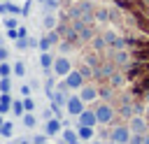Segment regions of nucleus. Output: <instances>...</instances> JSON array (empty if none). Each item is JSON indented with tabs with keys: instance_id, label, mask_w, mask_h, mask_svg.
Returning a JSON list of instances; mask_svg holds the SVG:
<instances>
[{
	"instance_id": "f257e3e1",
	"label": "nucleus",
	"mask_w": 149,
	"mask_h": 144,
	"mask_svg": "<svg viewBox=\"0 0 149 144\" xmlns=\"http://www.w3.org/2000/svg\"><path fill=\"white\" fill-rule=\"evenodd\" d=\"M130 137H133V132H130V125H128V123H121V125H114V128L109 130V142H119V144H128V142H130Z\"/></svg>"
},
{
	"instance_id": "f03ea898",
	"label": "nucleus",
	"mask_w": 149,
	"mask_h": 144,
	"mask_svg": "<svg viewBox=\"0 0 149 144\" xmlns=\"http://www.w3.org/2000/svg\"><path fill=\"white\" fill-rule=\"evenodd\" d=\"M74 67H72V63H70V58L68 56H56V60H54V70H51V74L54 77H58V79H63L68 72H72Z\"/></svg>"
},
{
	"instance_id": "7ed1b4c3",
	"label": "nucleus",
	"mask_w": 149,
	"mask_h": 144,
	"mask_svg": "<svg viewBox=\"0 0 149 144\" xmlns=\"http://www.w3.org/2000/svg\"><path fill=\"white\" fill-rule=\"evenodd\" d=\"M84 105H86V102L79 98V93H77V95H70V98H68V102H65V111H68L70 116H74V118H77V116L86 109Z\"/></svg>"
},
{
	"instance_id": "20e7f679",
	"label": "nucleus",
	"mask_w": 149,
	"mask_h": 144,
	"mask_svg": "<svg viewBox=\"0 0 149 144\" xmlns=\"http://www.w3.org/2000/svg\"><path fill=\"white\" fill-rule=\"evenodd\" d=\"M95 116H98V123H112V118H114V109H112V105H107L105 100L100 102V105H95Z\"/></svg>"
},
{
	"instance_id": "39448f33",
	"label": "nucleus",
	"mask_w": 149,
	"mask_h": 144,
	"mask_svg": "<svg viewBox=\"0 0 149 144\" xmlns=\"http://www.w3.org/2000/svg\"><path fill=\"white\" fill-rule=\"evenodd\" d=\"M63 79H65V84H68V88H70V91H79V88L86 84V79H84V74H81L79 70H72V72H68Z\"/></svg>"
},
{
	"instance_id": "423d86ee",
	"label": "nucleus",
	"mask_w": 149,
	"mask_h": 144,
	"mask_svg": "<svg viewBox=\"0 0 149 144\" xmlns=\"http://www.w3.org/2000/svg\"><path fill=\"white\" fill-rule=\"evenodd\" d=\"M42 132H47L49 137H56V135H61V132H63V118H58V116H51V118H47V123L42 125Z\"/></svg>"
},
{
	"instance_id": "0eeeda50",
	"label": "nucleus",
	"mask_w": 149,
	"mask_h": 144,
	"mask_svg": "<svg viewBox=\"0 0 149 144\" xmlns=\"http://www.w3.org/2000/svg\"><path fill=\"white\" fill-rule=\"evenodd\" d=\"M128 125H130V132H133V135H147V125H149V121H147L144 116L135 114V116H130Z\"/></svg>"
},
{
	"instance_id": "6e6552de",
	"label": "nucleus",
	"mask_w": 149,
	"mask_h": 144,
	"mask_svg": "<svg viewBox=\"0 0 149 144\" xmlns=\"http://www.w3.org/2000/svg\"><path fill=\"white\" fill-rule=\"evenodd\" d=\"M58 23H61V19H58L56 12H44V14H42V28H44V30H56Z\"/></svg>"
},
{
	"instance_id": "1a4fd4ad",
	"label": "nucleus",
	"mask_w": 149,
	"mask_h": 144,
	"mask_svg": "<svg viewBox=\"0 0 149 144\" xmlns=\"http://www.w3.org/2000/svg\"><path fill=\"white\" fill-rule=\"evenodd\" d=\"M77 123L79 125H98V116H95V109H84L79 116H77Z\"/></svg>"
},
{
	"instance_id": "9d476101",
	"label": "nucleus",
	"mask_w": 149,
	"mask_h": 144,
	"mask_svg": "<svg viewBox=\"0 0 149 144\" xmlns=\"http://www.w3.org/2000/svg\"><path fill=\"white\" fill-rule=\"evenodd\" d=\"M54 60H56V56H54L51 51H40V67H42L47 74L54 70Z\"/></svg>"
},
{
	"instance_id": "9b49d317",
	"label": "nucleus",
	"mask_w": 149,
	"mask_h": 144,
	"mask_svg": "<svg viewBox=\"0 0 149 144\" xmlns=\"http://www.w3.org/2000/svg\"><path fill=\"white\" fill-rule=\"evenodd\" d=\"M79 98H81L84 102H93V100H98V88L91 86V84H84V86L79 88Z\"/></svg>"
},
{
	"instance_id": "f8f14e48",
	"label": "nucleus",
	"mask_w": 149,
	"mask_h": 144,
	"mask_svg": "<svg viewBox=\"0 0 149 144\" xmlns=\"http://www.w3.org/2000/svg\"><path fill=\"white\" fill-rule=\"evenodd\" d=\"M93 19H95L98 23H109V21H112V12H109L107 7H98V9L93 12Z\"/></svg>"
},
{
	"instance_id": "ddd939ff",
	"label": "nucleus",
	"mask_w": 149,
	"mask_h": 144,
	"mask_svg": "<svg viewBox=\"0 0 149 144\" xmlns=\"http://www.w3.org/2000/svg\"><path fill=\"white\" fill-rule=\"evenodd\" d=\"M77 132H79V139H86V142L95 139V128L93 125H77Z\"/></svg>"
},
{
	"instance_id": "4468645a",
	"label": "nucleus",
	"mask_w": 149,
	"mask_h": 144,
	"mask_svg": "<svg viewBox=\"0 0 149 144\" xmlns=\"http://www.w3.org/2000/svg\"><path fill=\"white\" fill-rule=\"evenodd\" d=\"M61 137H63L68 144H77V142H79V132H77L74 128H70V125H65V128H63Z\"/></svg>"
},
{
	"instance_id": "2eb2a0df",
	"label": "nucleus",
	"mask_w": 149,
	"mask_h": 144,
	"mask_svg": "<svg viewBox=\"0 0 149 144\" xmlns=\"http://www.w3.org/2000/svg\"><path fill=\"white\" fill-rule=\"evenodd\" d=\"M12 102H14L12 93H0V114H9L12 111Z\"/></svg>"
},
{
	"instance_id": "dca6fc26",
	"label": "nucleus",
	"mask_w": 149,
	"mask_h": 144,
	"mask_svg": "<svg viewBox=\"0 0 149 144\" xmlns=\"http://www.w3.org/2000/svg\"><path fill=\"white\" fill-rule=\"evenodd\" d=\"M123 84H126V74H123L121 70H114L112 77H109V86H112V88H121Z\"/></svg>"
},
{
	"instance_id": "f3484780",
	"label": "nucleus",
	"mask_w": 149,
	"mask_h": 144,
	"mask_svg": "<svg viewBox=\"0 0 149 144\" xmlns=\"http://www.w3.org/2000/svg\"><path fill=\"white\" fill-rule=\"evenodd\" d=\"M21 123H23V128L33 130V128L37 125V116H35V111H26V114L21 116Z\"/></svg>"
},
{
	"instance_id": "a211bd4d",
	"label": "nucleus",
	"mask_w": 149,
	"mask_h": 144,
	"mask_svg": "<svg viewBox=\"0 0 149 144\" xmlns=\"http://www.w3.org/2000/svg\"><path fill=\"white\" fill-rule=\"evenodd\" d=\"M21 23H19V16H14V14H5L2 16V28L5 30H9V28H19Z\"/></svg>"
},
{
	"instance_id": "6ab92c4d",
	"label": "nucleus",
	"mask_w": 149,
	"mask_h": 144,
	"mask_svg": "<svg viewBox=\"0 0 149 144\" xmlns=\"http://www.w3.org/2000/svg\"><path fill=\"white\" fill-rule=\"evenodd\" d=\"M12 135H14V123L7 118V121L0 125V137H12Z\"/></svg>"
},
{
	"instance_id": "aec40b11",
	"label": "nucleus",
	"mask_w": 149,
	"mask_h": 144,
	"mask_svg": "<svg viewBox=\"0 0 149 144\" xmlns=\"http://www.w3.org/2000/svg\"><path fill=\"white\" fill-rule=\"evenodd\" d=\"M12 67H14V72H12L14 77H26V67H28V65H26L23 60H16V63H12Z\"/></svg>"
},
{
	"instance_id": "412c9836",
	"label": "nucleus",
	"mask_w": 149,
	"mask_h": 144,
	"mask_svg": "<svg viewBox=\"0 0 149 144\" xmlns=\"http://www.w3.org/2000/svg\"><path fill=\"white\" fill-rule=\"evenodd\" d=\"M12 114H14V116H23V114H26L23 100H14V102H12Z\"/></svg>"
},
{
	"instance_id": "4be33fe9",
	"label": "nucleus",
	"mask_w": 149,
	"mask_h": 144,
	"mask_svg": "<svg viewBox=\"0 0 149 144\" xmlns=\"http://www.w3.org/2000/svg\"><path fill=\"white\" fill-rule=\"evenodd\" d=\"M112 93H114V88H112V86H102V88H98V98H100V100H105V102L112 98Z\"/></svg>"
},
{
	"instance_id": "5701e85b",
	"label": "nucleus",
	"mask_w": 149,
	"mask_h": 144,
	"mask_svg": "<svg viewBox=\"0 0 149 144\" xmlns=\"http://www.w3.org/2000/svg\"><path fill=\"white\" fill-rule=\"evenodd\" d=\"M12 91V77H0V93H9Z\"/></svg>"
},
{
	"instance_id": "b1692460",
	"label": "nucleus",
	"mask_w": 149,
	"mask_h": 144,
	"mask_svg": "<svg viewBox=\"0 0 149 144\" xmlns=\"http://www.w3.org/2000/svg\"><path fill=\"white\" fill-rule=\"evenodd\" d=\"M12 72H14V67L9 65V60H2L0 63V77H12Z\"/></svg>"
},
{
	"instance_id": "393cba45",
	"label": "nucleus",
	"mask_w": 149,
	"mask_h": 144,
	"mask_svg": "<svg viewBox=\"0 0 149 144\" xmlns=\"http://www.w3.org/2000/svg\"><path fill=\"white\" fill-rule=\"evenodd\" d=\"M30 139H33V144H47L49 135H47V132H37V135H33Z\"/></svg>"
},
{
	"instance_id": "a878e982",
	"label": "nucleus",
	"mask_w": 149,
	"mask_h": 144,
	"mask_svg": "<svg viewBox=\"0 0 149 144\" xmlns=\"http://www.w3.org/2000/svg\"><path fill=\"white\" fill-rule=\"evenodd\" d=\"M5 37H7L9 42H16V39H19V28H9V30H5Z\"/></svg>"
},
{
	"instance_id": "bb28decb",
	"label": "nucleus",
	"mask_w": 149,
	"mask_h": 144,
	"mask_svg": "<svg viewBox=\"0 0 149 144\" xmlns=\"http://www.w3.org/2000/svg\"><path fill=\"white\" fill-rule=\"evenodd\" d=\"M23 107H26V111H35L37 105H35V100H33L30 95H26V98H23Z\"/></svg>"
},
{
	"instance_id": "cd10ccee",
	"label": "nucleus",
	"mask_w": 149,
	"mask_h": 144,
	"mask_svg": "<svg viewBox=\"0 0 149 144\" xmlns=\"http://www.w3.org/2000/svg\"><path fill=\"white\" fill-rule=\"evenodd\" d=\"M14 46H16L19 51H26V49H28V37H19V39L14 42Z\"/></svg>"
},
{
	"instance_id": "c85d7f7f",
	"label": "nucleus",
	"mask_w": 149,
	"mask_h": 144,
	"mask_svg": "<svg viewBox=\"0 0 149 144\" xmlns=\"http://www.w3.org/2000/svg\"><path fill=\"white\" fill-rule=\"evenodd\" d=\"M37 49H40V51H49V49H51V44H49V39H47L44 35L40 37V44H37Z\"/></svg>"
},
{
	"instance_id": "c756f323",
	"label": "nucleus",
	"mask_w": 149,
	"mask_h": 144,
	"mask_svg": "<svg viewBox=\"0 0 149 144\" xmlns=\"http://www.w3.org/2000/svg\"><path fill=\"white\" fill-rule=\"evenodd\" d=\"M133 111H135V114H140V116H144L147 105H144V102H135V105H133Z\"/></svg>"
},
{
	"instance_id": "7c9ffc66",
	"label": "nucleus",
	"mask_w": 149,
	"mask_h": 144,
	"mask_svg": "<svg viewBox=\"0 0 149 144\" xmlns=\"http://www.w3.org/2000/svg\"><path fill=\"white\" fill-rule=\"evenodd\" d=\"M30 9H33V0H26V2L21 5V16H28Z\"/></svg>"
},
{
	"instance_id": "2f4dec72",
	"label": "nucleus",
	"mask_w": 149,
	"mask_h": 144,
	"mask_svg": "<svg viewBox=\"0 0 149 144\" xmlns=\"http://www.w3.org/2000/svg\"><path fill=\"white\" fill-rule=\"evenodd\" d=\"M2 60H9V49L7 46H0V63Z\"/></svg>"
},
{
	"instance_id": "473e14b6",
	"label": "nucleus",
	"mask_w": 149,
	"mask_h": 144,
	"mask_svg": "<svg viewBox=\"0 0 149 144\" xmlns=\"http://www.w3.org/2000/svg\"><path fill=\"white\" fill-rule=\"evenodd\" d=\"M30 91H33V86L30 84H21V95L26 98V95H30Z\"/></svg>"
},
{
	"instance_id": "72a5a7b5",
	"label": "nucleus",
	"mask_w": 149,
	"mask_h": 144,
	"mask_svg": "<svg viewBox=\"0 0 149 144\" xmlns=\"http://www.w3.org/2000/svg\"><path fill=\"white\" fill-rule=\"evenodd\" d=\"M12 144H33V139H30V137H16Z\"/></svg>"
},
{
	"instance_id": "f704fd0d",
	"label": "nucleus",
	"mask_w": 149,
	"mask_h": 144,
	"mask_svg": "<svg viewBox=\"0 0 149 144\" xmlns=\"http://www.w3.org/2000/svg\"><path fill=\"white\" fill-rule=\"evenodd\" d=\"M19 37H28V28L26 26H19Z\"/></svg>"
},
{
	"instance_id": "c9c22d12",
	"label": "nucleus",
	"mask_w": 149,
	"mask_h": 144,
	"mask_svg": "<svg viewBox=\"0 0 149 144\" xmlns=\"http://www.w3.org/2000/svg\"><path fill=\"white\" fill-rule=\"evenodd\" d=\"M5 39H7V37H5L2 33H0V46H5Z\"/></svg>"
},
{
	"instance_id": "e433bc0d",
	"label": "nucleus",
	"mask_w": 149,
	"mask_h": 144,
	"mask_svg": "<svg viewBox=\"0 0 149 144\" xmlns=\"http://www.w3.org/2000/svg\"><path fill=\"white\" fill-rule=\"evenodd\" d=\"M5 121H7V118H5V114H0V125H2Z\"/></svg>"
},
{
	"instance_id": "4c0bfd02",
	"label": "nucleus",
	"mask_w": 149,
	"mask_h": 144,
	"mask_svg": "<svg viewBox=\"0 0 149 144\" xmlns=\"http://www.w3.org/2000/svg\"><path fill=\"white\" fill-rule=\"evenodd\" d=\"M91 144H105V142H98V139H91Z\"/></svg>"
},
{
	"instance_id": "58836bf2",
	"label": "nucleus",
	"mask_w": 149,
	"mask_h": 144,
	"mask_svg": "<svg viewBox=\"0 0 149 144\" xmlns=\"http://www.w3.org/2000/svg\"><path fill=\"white\" fill-rule=\"evenodd\" d=\"M142 144H149V135H144V142Z\"/></svg>"
},
{
	"instance_id": "ea45409f",
	"label": "nucleus",
	"mask_w": 149,
	"mask_h": 144,
	"mask_svg": "<svg viewBox=\"0 0 149 144\" xmlns=\"http://www.w3.org/2000/svg\"><path fill=\"white\" fill-rule=\"evenodd\" d=\"M56 144H68V142H65V139H63V137H61V142H56Z\"/></svg>"
},
{
	"instance_id": "a19ab883",
	"label": "nucleus",
	"mask_w": 149,
	"mask_h": 144,
	"mask_svg": "<svg viewBox=\"0 0 149 144\" xmlns=\"http://www.w3.org/2000/svg\"><path fill=\"white\" fill-rule=\"evenodd\" d=\"M37 2H42V5H44V2H47V0H37Z\"/></svg>"
},
{
	"instance_id": "79ce46f5",
	"label": "nucleus",
	"mask_w": 149,
	"mask_h": 144,
	"mask_svg": "<svg viewBox=\"0 0 149 144\" xmlns=\"http://www.w3.org/2000/svg\"><path fill=\"white\" fill-rule=\"evenodd\" d=\"M107 144H119V142H107Z\"/></svg>"
},
{
	"instance_id": "37998d69",
	"label": "nucleus",
	"mask_w": 149,
	"mask_h": 144,
	"mask_svg": "<svg viewBox=\"0 0 149 144\" xmlns=\"http://www.w3.org/2000/svg\"><path fill=\"white\" fill-rule=\"evenodd\" d=\"M0 2H7V0H0Z\"/></svg>"
},
{
	"instance_id": "c03bdc74",
	"label": "nucleus",
	"mask_w": 149,
	"mask_h": 144,
	"mask_svg": "<svg viewBox=\"0 0 149 144\" xmlns=\"http://www.w3.org/2000/svg\"><path fill=\"white\" fill-rule=\"evenodd\" d=\"M47 144H49V142H47Z\"/></svg>"
}]
</instances>
